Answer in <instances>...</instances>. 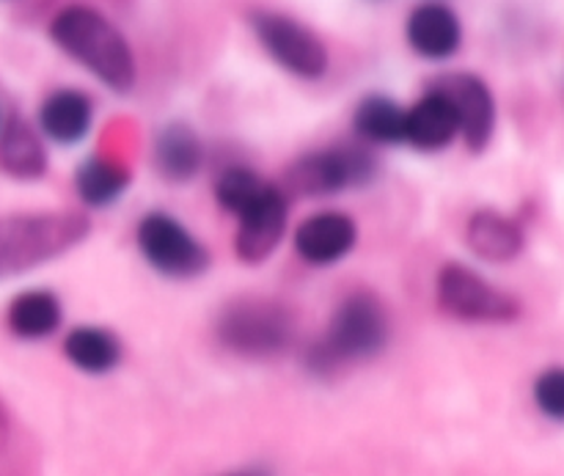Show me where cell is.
I'll use <instances>...</instances> for the list:
<instances>
[{"instance_id":"6da1fadb","label":"cell","mask_w":564,"mask_h":476,"mask_svg":"<svg viewBox=\"0 0 564 476\" xmlns=\"http://www.w3.org/2000/svg\"><path fill=\"white\" fill-rule=\"evenodd\" d=\"M389 309L372 290H352L336 303L323 334L303 350V367L314 378H334L341 369L372 361L389 347Z\"/></svg>"},{"instance_id":"7a4b0ae2","label":"cell","mask_w":564,"mask_h":476,"mask_svg":"<svg viewBox=\"0 0 564 476\" xmlns=\"http://www.w3.org/2000/svg\"><path fill=\"white\" fill-rule=\"evenodd\" d=\"M50 39L110 91L127 94L135 86L138 66L130 42L102 11L83 3L66 6L50 22Z\"/></svg>"},{"instance_id":"3957f363","label":"cell","mask_w":564,"mask_h":476,"mask_svg":"<svg viewBox=\"0 0 564 476\" xmlns=\"http://www.w3.org/2000/svg\"><path fill=\"white\" fill-rule=\"evenodd\" d=\"M215 336L231 356L270 361L295 345L297 317L279 298L237 295L215 317Z\"/></svg>"},{"instance_id":"277c9868","label":"cell","mask_w":564,"mask_h":476,"mask_svg":"<svg viewBox=\"0 0 564 476\" xmlns=\"http://www.w3.org/2000/svg\"><path fill=\"white\" fill-rule=\"evenodd\" d=\"M91 231L83 213H33L0 220V279L47 264Z\"/></svg>"},{"instance_id":"5b68a950","label":"cell","mask_w":564,"mask_h":476,"mask_svg":"<svg viewBox=\"0 0 564 476\" xmlns=\"http://www.w3.org/2000/svg\"><path fill=\"white\" fill-rule=\"evenodd\" d=\"M378 180V158L358 143H336L301 154L284 174V191L306 198H328L358 191Z\"/></svg>"},{"instance_id":"8992f818","label":"cell","mask_w":564,"mask_h":476,"mask_svg":"<svg viewBox=\"0 0 564 476\" xmlns=\"http://www.w3.org/2000/svg\"><path fill=\"white\" fill-rule=\"evenodd\" d=\"M435 301L457 323L510 325L521 317V301L499 290L479 270L463 262H446L435 279Z\"/></svg>"},{"instance_id":"52a82bcc","label":"cell","mask_w":564,"mask_h":476,"mask_svg":"<svg viewBox=\"0 0 564 476\" xmlns=\"http://www.w3.org/2000/svg\"><path fill=\"white\" fill-rule=\"evenodd\" d=\"M135 246L149 268L165 279H198L209 268L207 246L165 209H152L138 220Z\"/></svg>"},{"instance_id":"ba28073f","label":"cell","mask_w":564,"mask_h":476,"mask_svg":"<svg viewBox=\"0 0 564 476\" xmlns=\"http://www.w3.org/2000/svg\"><path fill=\"white\" fill-rule=\"evenodd\" d=\"M248 22H251L264 53L290 75L301 77V80H319L328 72L330 58L323 39L308 25L297 22L295 17L262 9L251 11Z\"/></svg>"},{"instance_id":"9c48e42d","label":"cell","mask_w":564,"mask_h":476,"mask_svg":"<svg viewBox=\"0 0 564 476\" xmlns=\"http://www.w3.org/2000/svg\"><path fill=\"white\" fill-rule=\"evenodd\" d=\"M290 229V198L284 187L268 182L264 191L237 215L235 253L246 264H264Z\"/></svg>"},{"instance_id":"30bf717a","label":"cell","mask_w":564,"mask_h":476,"mask_svg":"<svg viewBox=\"0 0 564 476\" xmlns=\"http://www.w3.org/2000/svg\"><path fill=\"white\" fill-rule=\"evenodd\" d=\"M427 88L444 94L455 108L457 125H460V138L468 152L479 154L490 147L496 132V97L488 83L474 72H446L435 77Z\"/></svg>"},{"instance_id":"8fae6325","label":"cell","mask_w":564,"mask_h":476,"mask_svg":"<svg viewBox=\"0 0 564 476\" xmlns=\"http://www.w3.org/2000/svg\"><path fill=\"white\" fill-rule=\"evenodd\" d=\"M297 259L308 268H334L345 262L358 246V224L339 209H323L295 226L292 235Z\"/></svg>"},{"instance_id":"7c38bea8","label":"cell","mask_w":564,"mask_h":476,"mask_svg":"<svg viewBox=\"0 0 564 476\" xmlns=\"http://www.w3.org/2000/svg\"><path fill=\"white\" fill-rule=\"evenodd\" d=\"M405 39L422 58L446 61L460 50L463 22L444 0H424L408 14Z\"/></svg>"},{"instance_id":"4fadbf2b","label":"cell","mask_w":564,"mask_h":476,"mask_svg":"<svg viewBox=\"0 0 564 476\" xmlns=\"http://www.w3.org/2000/svg\"><path fill=\"white\" fill-rule=\"evenodd\" d=\"M463 237H466L468 251L488 264L512 262L527 248V231H523V226L516 218H510V215L494 207L474 209L468 215Z\"/></svg>"},{"instance_id":"5bb4252c","label":"cell","mask_w":564,"mask_h":476,"mask_svg":"<svg viewBox=\"0 0 564 476\" xmlns=\"http://www.w3.org/2000/svg\"><path fill=\"white\" fill-rule=\"evenodd\" d=\"M152 163L165 182H191L204 165V143L185 121H169L160 127L152 143Z\"/></svg>"},{"instance_id":"9a60e30c","label":"cell","mask_w":564,"mask_h":476,"mask_svg":"<svg viewBox=\"0 0 564 476\" xmlns=\"http://www.w3.org/2000/svg\"><path fill=\"white\" fill-rule=\"evenodd\" d=\"M455 138H460L455 108L444 94L427 88L424 97L408 108L405 143H411L419 152H444L455 143Z\"/></svg>"},{"instance_id":"2e32d148","label":"cell","mask_w":564,"mask_h":476,"mask_svg":"<svg viewBox=\"0 0 564 476\" xmlns=\"http://www.w3.org/2000/svg\"><path fill=\"white\" fill-rule=\"evenodd\" d=\"M94 102L80 88H58L39 108V127L50 141L75 147L91 132Z\"/></svg>"},{"instance_id":"e0dca14e","label":"cell","mask_w":564,"mask_h":476,"mask_svg":"<svg viewBox=\"0 0 564 476\" xmlns=\"http://www.w3.org/2000/svg\"><path fill=\"white\" fill-rule=\"evenodd\" d=\"M47 149L22 116L11 113L0 127V171L14 180H39L47 174Z\"/></svg>"},{"instance_id":"ac0fdd59","label":"cell","mask_w":564,"mask_h":476,"mask_svg":"<svg viewBox=\"0 0 564 476\" xmlns=\"http://www.w3.org/2000/svg\"><path fill=\"white\" fill-rule=\"evenodd\" d=\"M64 356L77 372L99 378L119 367L124 347L119 336L105 325H77L64 336Z\"/></svg>"},{"instance_id":"d6986e66","label":"cell","mask_w":564,"mask_h":476,"mask_svg":"<svg viewBox=\"0 0 564 476\" xmlns=\"http://www.w3.org/2000/svg\"><path fill=\"white\" fill-rule=\"evenodd\" d=\"M132 182L130 165L108 154H91L75 169V191L86 207L105 209L119 202Z\"/></svg>"},{"instance_id":"ffe728a7","label":"cell","mask_w":564,"mask_h":476,"mask_svg":"<svg viewBox=\"0 0 564 476\" xmlns=\"http://www.w3.org/2000/svg\"><path fill=\"white\" fill-rule=\"evenodd\" d=\"M64 323V306L61 298L50 290H25L9 303L6 325L14 336L28 342L47 339Z\"/></svg>"},{"instance_id":"44dd1931","label":"cell","mask_w":564,"mask_h":476,"mask_svg":"<svg viewBox=\"0 0 564 476\" xmlns=\"http://www.w3.org/2000/svg\"><path fill=\"white\" fill-rule=\"evenodd\" d=\"M405 127L408 108L386 94H367L352 110V130L367 143H378V147L405 143Z\"/></svg>"},{"instance_id":"7402d4cb","label":"cell","mask_w":564,"mask_h":476,"mask_svg":"<svg viewBox=\"0 0 564 476\" xmlns=\"http://www.w3.org/2000/svg\"><path fill=\"white\" fill-rule=\"evenodd\" d=\"M264 185H268V180H262V176L253 169H248V165H229V169L220 171L218 180H215V202L220 204L224 213L237 218V215L264 191Z\"/></svg>"},{"instance_id":"603a6c76","label":"cell","mask_w":564,"mask_h":476,"mask_svg":"<svg viewBox=\"0 0 564 476\" xmlns=\"http://www.w3.org/2000/svg\"><path fill=\"white\" fill-rule=\"evenodd\" d=\"M532 397L545 419L564 424V367L543 369L534 380Z\"/></svg>"},{"instance_id":"cb8c5ba5","label":"cell","mask_w":564,"mask_h":476,"mask_svg":"<svg viewBox=\"0 0 564 476\" xmlns=\"http://www.w3.org/2000/svg\"><path fill=\"white\" fill-rule=\"evenodd\" d=\"M224 476H273V474H270L264 466H246V468H235V472Z\"/></svg>"},{"instance_id":"d4e9b609","label":"cell","mask_w":564,"mask_h":476,"mask_svg":"<svg viewBox=\"0 0 564 476\" xmlns=\"http://www.w3.org/2000/svg\"><path fill=\"white\" fill-rule=\"evenodd\" d=\"M0 127H3V119H0Z\"/></svg>"}]
</instances>
